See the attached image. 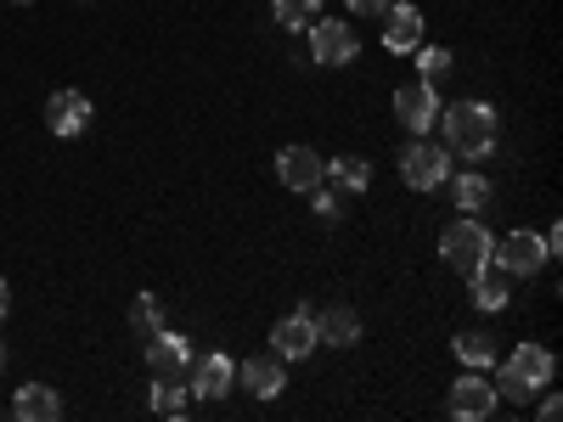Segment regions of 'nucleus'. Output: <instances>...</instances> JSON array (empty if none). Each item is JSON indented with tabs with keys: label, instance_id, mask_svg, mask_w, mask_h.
Here are the masks:
<instances>
[{
	"label": "nucleus",
	"instance_id": "1",
	"mask_svg": "<svg viewBox=\"0 0 563 422\" xmlns=\"http://www.w3.org/2000/svg\"><path fill=\"white\" fill-rule=\"evenodd\" d=\"M445 153L467 158V164H479L496 153V108L490 102H456L445 108Z\"/></svg>",
	"mask_w": 563,
	"mask_h": 422
},
{
	"label": "nucleus",
	"instance_id": "2",
	"mask_svg": "<svg viewBox=\"0 0 563 422\" xmlns=\"http://www.w3.org/2000/svg\"><path fill=\"white\" fill-rule=\"evenodd\" d=\"M552 349L541 344H519L501 366H496V400H512V406H530V395H541L552 384Z\"/></svg>",
	"mask_w": 563,
	"mask_h": 422
},
{
	"label": "nucleus",
	"instance_id": "3",
	"mask_svg": "<svg viewBox=\"0 0 563 422\" xmlns=\"http://www.w3.org/2000/svg\"><path fill=\"white\" fill-rule=\"evenodd\" d=\"M490 248H496V237L485 231V220H479V214H462L456 225H445V237H440L445 265H451V270H462V276L485 270V265H490Z\"/></svg>",
	"mask_w": 563,
	"mask_h": 422
},
{
	"label": "nucleus",
	"instance_id": "4",
	"mask_svg": "<svg viewBox=\"0 0 563 422\" xmlns=\"http://www.w3.org/2000/svg\"><path fill=\"white\" fill-rule=\"evenodd\" d=\"M400 175H406V186L411 192H440V186L451 180V153H440L434 141H411V147L400 153Z\"/></svg>",
	"mask_w": 563,
	"mask_h": 422
},
{
	"label": "nucleus",
	"instance_id": "5",
	"mask_svg": "<svg viewBox=\"0 0 563 422\" xmlns=\"http://www.w3.org/2000/svg\"><path fill=\"white\" fill-rule=\"evenodd\" d=\"M186 389H192V400H225L231 389H238V360L231 355H192V366H186Z\"/></svg>",
	"mask_w": 563,
	"mask_h": 422
},
{
	"label": "nucleus",
	"instance_id": "6",
	"mask_svg": "<svg viewBox=\"0 0 563 422\" xmlns=\"http://www.w3.org/2000/svg\"><path fill=\"white\" fill-rule=\"evenodd\" d=\"M355 52H361V40H355V29H350L344 18H321V23L310 29V63L344 68V63H355Z\"/></svg>",
	"mask_w": 563,
	"mask_h": 422
},
{
	"label": "nucleus",
	"instance_id": "7",
	"mask_svg": "<svg viewBox=\"0 0 563 422\" xmlns=\"http://www.w3.org/2000/svg\"><path fill=\"white\" fill-rule=\"evenodd\" d=\"M395 119H400L411 135L434 130V124H440V90H434V79H411V85H400V90H395Z\"/></svg>",
	"mask_w": 563,
	"mask_h": 422
},
{
	"label": "nucleus",
	"instance_id": "8",
	"mask_svg": "<svg viewBox=\"0 0 563 422\" xmlns=\"http://www.w3.org/2000/svg\"><path fill=\"white\" fill-rule=\"evenodd\" d=\"M445 406H451V417H462V422H485V417L496 411V384L485 378L479 366H467V378L451 384Z\"/></svg>",
	"mask_w": 563,
	"mask_h": 422
},
{
	"label": "nucleus",
	"instance_id": "9",
	"mask_svg": "<svg viewBox=\"0 0 563 422\" xmlns=\"http://www.w3.org/2000/svg\"><path fill=\"white\" fill-rule=\"evenodd\" d=\"M490 265H496L501 276H536V270L547 265V243L536 237V231H512V237H501V243L490 248Z\"/></svg>",
	"mask_w": 563,
	"mask_h": 422
},
{
	"label": "nucleus",
	"instance_id": "10",
	"mask_svg": "<svg viewBox=\"0 0 563 422\" xmlns=\"http://www.w3.org/2000/svg\"><path fill=\"white\" fill-rule=\"evenodd\" d=\"M316 344H321V338H316V315H310V310H294V315H282V321L271 326V349H276L282 360H305Z\"/></svg>",
	"mask_w": 563,
	"mask_h": 422
},
{
	"label": "nucleus",
	"instance_id": "11",
	"mask_svg": "<svg viewBox=\"0 0 563 422\" xmlns=\"http://www.w3.org/2000/svg\"><path fill=\"white\" fill-rule=\"evenodd\" d=\"M384 45L395 57H406V52L422 45V12L411 7V0H389L384 7Z\"/></svg>",
	"mask_w": 563,
	"mask_h": 422
},
{
	"label": "nucleus",
	"instance_id": "12",
	"mask_svg": "<svg viewBox=\"0 0 563 422\" xmlns=\"http://www.w3.org/2000/svg\"><path fill=\"white\" fill-rule=\"evenodd\" d=\"M276 175H282V186H288V192H316L321 175H327V164H321V153H310V147H282V153H276Z\"/></svg>",
	"mask_w": 563,
	"mask_h": 422
},
{
	"label": "nucleus",
	"instance_id": "13",
	"mask_svg": "<svg viewBox=\"0 0 563 422\" xmlns=\"http://www.w3.org/2000/svg\"><path fill=\"white\" fill-rule=\"evenodd\" d=\"M186 366H192V344H186L180 333H153L147 338V371L153 378H186Z\"/></svg>",
	"mask_w": 563,
	"mask_h": 422
},
{
	"label": "nucleus",
	"instance_id": "14",
	"mask_svg": "<svg viewBox=\"0 0 563 422\" xmlns=\"http://www.w3.org/2000/svg\"><path fill=\"white\" fill-rule=\"evenodd\" d=\"M238 384H243L254 400H276V395H282V384H288V371H282V355L271 349V355L243 360V366H238Z\"/></svg>",
	"mask_w": 563,
	"mask_h": 422
},
{
	"label": "nucleus",
	"instance_id": "15",
	"mask_svg": "<svg viewBox=\"0 0 563 422\" xmlns=\"http://www.w3.org/2000/svg\"><path fill=\"white\" fill-rule=\"evenodd\" d=\"M45 124H52V135H79L90 124V97H85V90H52V102H45Z\"/></svg>",
	"mask_w": 563,
	"mask_h": 422
},
{
	"label": "nucleus",
	"instance_id": "16",
	"mask_svg": "<svg viewBox=\"0 0 563 422\" xmlns=\"http://www.w3.org/2000/svg\"><path fill=\"white\" fill-rule=\"evenodd\" d=\"M12 417L18 422H57L63 400H57V389H45V384H23L18 400H12Z\"/></svg>",
	"mask_w": 563,
	"mask_h": 422
},
{
	"label": "nucleus",
	"instance_id": "17",
	"mask_svg": "<svg viewBox=\"0 0 563 422\" xmlns=\"http://www.w3.org/2000/svg\"><path fill=\"white\" fill-rule=\"evenodd\" d=\"M316 338H321V344H333V349H350V344L361 338V315L344 310V304L321 310V315H316Z\"/></svg>",
	"mask_w": 563,
	"mask_h": 422
},
{
	"label": "nucleus",
	"instance_id": "18",
	"mask_svg": "<svg viewBox=\"0 0 563 422\" xmlns=\"http://www.w3.org/2000/svg\"><path fill=\"white\" fill-rule=\"evenodd\" d=\"M321 180H333L339 192L350 198V192H366V186H372V164H366V158H333Z\"/></svg>",
	"mask_w": 563,
	"mask_h": 422
},
{
	"label": "nucleus",
	"instance_id": "19",
	"mask_svg": "<svg viewBox=\"0 0 563 422\" xmlns=\"http://www.w3.org/2000/svg\"><path fill=\"white\" fill-rule=\"evenodd\" d=\"M451 203H456L462 214H485L490 180H485V175H456V180H451Z\"/></svg>",
	"mask_w": 563,
	"mask_h": 422
},
{
	"label": "nucleus",
	"instance_id": "20",
	"mask_svg": "<svg viewBox=\"0 0 563 422\" xmlns=\"http://www.w3.org/2000/svg\"><path fill=\"white\" fill-rule=\"evenodd\" d=\"M456 360L490 371V366H496V338H490V333H456Z\"/></svg>",
	"mask_w": 563,
	"mask_h": 422
},
{
	"label": "nucleus",
	"instance_id": "21",
	"mask_svg": "<svg viewBox=\"0 0 563 422\" xmlns=\"http://www.w3.org/2000/svg\"><path fill=\"white\" fill-rule=\"evenodd\" d=\"M467 288H474V304H479V310H507V281H501L490 265L467 276Z\"/></svg>",
	"mask_w": 563,
	"mask_h": 422
},
{
	"label": "nucleus",
	"instance_id": "22",
	"mask_svg": "<svg viewBox=\"0 0 563 422\" xmlns=\"http://www.w3.org/2000/svg\"><path fill=\"white\" fill-rule=\"evenodd\" d=\"M186 400H192L186 378H153V411H158V417H180Z\"/></svg>",
	"mask_w": 563,
	"mask_h": 422
},
{
	"label": "nucleus",
	"instance_id": "23",
	"mask_svg": "<svg viewBox=\"0 0 563 422\" xmlns=\"http://www.w3.org/2000/svg\"><path fill=\"white\" fill-rule=\"evenodd\" d=\"M130 333H141V338L164 333V304H158L153 293H141V299L130 304Z\"/></svg>",
	"mask_w": 563,
	"mask_h": 422
},
{
	"label": "nucleus",
	"instance_id": "24",
	"mask_svg": "<svg viewBox=\"0 0 563 422\" xmlns=\"http://www.w3.org/2000/svg\"><path fill=\"white\" fill-rule=\"evenodd\" d=\"M271 12H276L282 29H305V18L321 12V0H271Z\"/></svg>",
	"mask_w": 563,
	"mask_h": 422
},
{
	"label": "nucleus",
	"instance_id": "25",
	"mask_svg": "<svg viewBox=\"0 0 563 422\" xmlns=\"http://www.w3.org/2000/svg\"><path fill=\"white\" fill-rule=\"evenodd\" d=\"M417 74L422 79H445L451 74V52L445 45H417Z\"/></svg>",
	"mask_w": 563,
	"mask_h": 422
},
{
	"label": "nucleus",
	"instance_id": "26",
	"mask_svg": "<svg viewBox=\"0 0 563 422\" xmlns=\"http://www.w3.org/2000/svg\"><path fill=\"white\" fill-rule=\"evenodd\" d=\"M305 198H316V214H321V220H339V209H344V203H339V198H344L339 186H316V192H305Z\"/></svg>",
	"mask_w": 563,
	"mask_h": 422
},
{
	"label": "nucleus",
	"instance_id": "27",
	"mask_svg": "<svg viewBox=\"0 0 563 422\" xmlns=\"http://www.w3.org/2000/svg\"><path fill=\"white\" fill-rule=\"evenodd\" d=\"M344 7H350V12H361V18H384L389 0H344Z\"/></svg>",
	"mask_w": 563,
	"mask_h": 422
},
{
	"label": "nucleus",
	"instance_id": "28",
	"mask_svg": "<svg viewBox=\"0 0 563 422\" xmlns=\"http://www.w3.org/2000/svg\"><path fill=\"white\" fill-rule=\"evenodd\" d=\"M558 411H563V400H558V395H547V400L536 406V417H541V422H558Z\"/></svg>",
	"mask_w": 563,
	"mask_h": 422
},
{
	"label": "nucleus",
	"instance_id": "29",
	"mask_svg": "<svg viewBox=\"0 0 563 422\" xmlns=\"http://www.w3.org/2000/svg\"><path fill=\"white\" fill-rule=\"evenodd\" d=\"M7 310H12V288L0 281V321H7Z\"/></svg>",
	"mask_w": 563,
	"mask_h": 422
},
{
	"label": "nucleus",
	"instance_id": "30",
	"mask_svg": "<svg viewBox=\"0 0 563 422\" xmlns=\"http://www.w3.org/2000/svg\"><path fill=\"white\" fill-rule=\"evenodd\" d=\"M0 371H7V349H0Z\"/></svg>",
	"mask_w": 563,
	"mask_h": 422
},
{
	"label": "nucleus",
	"instance_id": "31",
	"mask_svg": "<svg viewBox=\"0 0 563 422\" xmlns=\"http://www.w3.org/2000/svg\"><path fill=\"white\" fill-rule=\"evenodd\" d=\"M12 7H29V0H12Z\"/></svg>",
	"mask_w": 563,
	"mask_h": 422
}]
</instances>
